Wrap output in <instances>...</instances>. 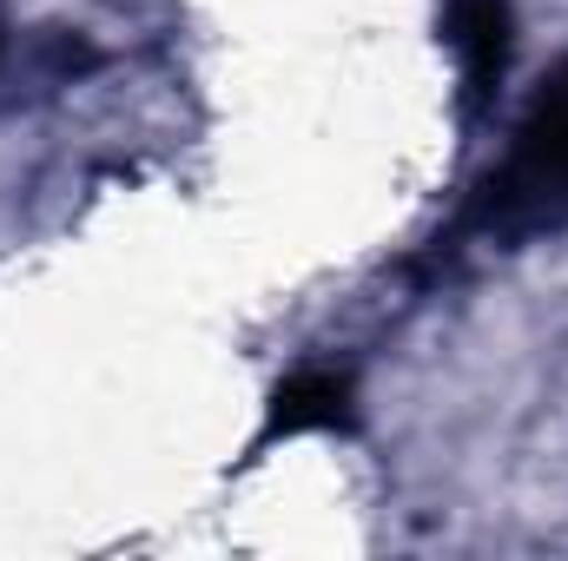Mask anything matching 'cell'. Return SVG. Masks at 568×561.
I'll return each mask as SVG.
<instances>
[{
  "label": "cell",
  "mask_w": 568,
  "mask_h": 561,
  "mask_svg": "<svg viewBox=\"0 0 568 561\" xmlns=\"http://www.w3.org/2000/svg\"><path fill=\"white\" fill-rule=\"evenodd\" d=\"M556 225H568V60L542 80L509 152L489 165L456 218V232L476 238H529Z\"/></svg>",
  "instance_id": "1"
},
{
  "label": "cell",
  "mask_w": 568,
  "mask_h": 561,
  "mask_svg": "<svg viewBox=\"0 0 568 561\" xmlns=\"http://www.w3.org/2000/svg\"><path fill=\"white\" fill-rule=\"evenodd\" d=\"M516 13L509 0H449V47L463 67V120H483L509 80V47H516Z\"/></svg>",
  "instance_id": "2"
},
{
  "label": "cell",
  "mask_w": 568,
  "mask_h": 561,
  "mask_svg": "<svg viewBox=\"0 0 568 561\" xmlns=\"http://www.w3.org/2000/svg\"><path fill=\"white\" fill-rule=\"evenodd\" d=\"M317 429H351V377L324 370V364H304L272 390L258 449H272L284 436H317Z\"/></svg>",
  "instance_id": "3"
}]
</instances>
